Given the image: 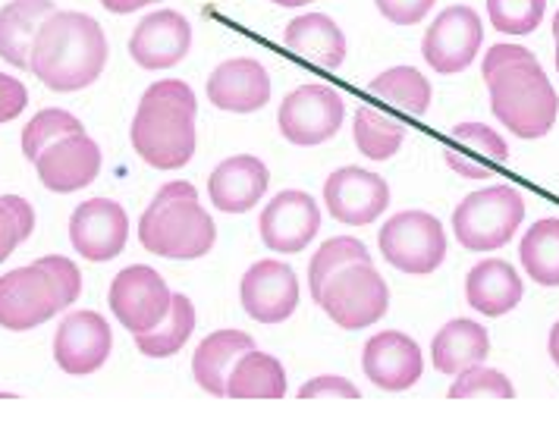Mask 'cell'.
Listing matches in <instances>:
<instances>
[{"mask_svg":"<svg viewBox=\"0 0 559 430\" xmlns=\"http://www.w3.org/2000/svg\"><path fill=\"white\" fill-rule=\"evenodd\" d=\"M239 299L258 324H283L299 304V277L283 261H258L242 277Z\"/></svg>","mask_w":559,"mask_h":430,"instance_id":"e0dca14e","label":"cell"},{"mask_svg":"<svg viewBox=\"0 0 559 430\" xmlns=\"http://www.w3.org/2000/svg\"><path fill=\"white\" fill-rule=\"evenodd\" d=\"M381 254L403 274H433L447 258V232L440 220L425 211H403L393 214L378 236Z\"/></svg>","mask_w":559,"mask_h":430,"instance_id":"ba28073f","label":"cell"},{"mask_svg":"<svg viewBox=\"0 0 559 430\" xmlns=\"http://www.w3.org/2000/svg\"><path fill=\"white\" fill-rule=\"evenodd\" d=\"M358 399V386L353 380L336 378V374H324V378H311L302 383L299 399Z\"/></svg>","mask_w":559,"mask_h":430,"instance_id":"74e56055","label":"cell"},{"mask_svg":"<svg viewBox=\"0 0 559 430\" xmlns=\"http://www.w3.org/2000/svg\"><path fill=\"white\" fill-rule=\"evenodd\" d=\"M550 358L559 365V321L554 324V330H550Z\"/></svg>","mask_w":559,"mask_h":430,"instance_id":"b9f144b4","label":"cell"},{"mask_svg":"<svg viewBox=\"0 0 559 430\" xmlns=\"http://www.w3.org/2000/svg\"><path fill=\"white\" fill-rule=\"evenodd\" d=\"M487 355H490V336L472 318H456V321L443 324L431 343V365L440 374H450V378H456L459 371H465L472 365L487 361Z\"/></svg>","mask_w":559,"mask_h":430,"instance_id":"4316f807","label":"cell"},{"mask_svg":"<svg viewBox=\"0 0 559 430\" xmlns=\"http://www.w3.org/2000/svg\"><path fill=\"white\" fill-rule=\"evenodd\" d=\"M267 179L271 174L258 157L236 154L214 167V174L207 179V195H211V204L224 214H246L267 192Z\"/></svg>","mask_w":559,"mask_h":430,"instance_id":"44dd1931","label":"cell"},{"mask_svg":"<svg viewBox=\"0 0 559 430\" xmlns=\"http://www.w3.org/2000/svg\"><path fill=\"white\" fill-rule=\"evenodd\" d=\"M353 139H356L358 152L365 154L368 160H390L393 154L403 148L406 129H403V123L378 114L374 107H358L356 123H353Z\"/></svg>","mask_w":559,"mask_h":430,"instance_id":"1f68e13d","label":"cell"},{"mask_svg":"<svg viewBox=\"0 0 559 430\" xmlns=\"http://www.w3.org/2000/svg\"><path fill=\"white\" fill-rule=\"evenodd\" d=\"M453 142L459 152H472L475 157H459L453 148H443V160L447 167L465 179H490L500 164L509 160L507 139L497 129L484 127V123H459L453 129Z\"/></svg>","mask_w":559,"mask_h":430,"instance_id":"cb8c5ba5","label":"cell"},{"mask_svg":"<svg viewBox=\"0 0 559 430\" xmlns=\"http://www.w3.org/2000/svg\"><path fill=\"white\" fill-rule=\"evenodd\" d=\"M207 101L227 114H254L271 101V76L252 57L227 60L207 79Z\"/></svg>","mask_w":559,"mask_h":430,"instance_id":"ffe728a7","label":"cell"},{"mask_svg":"<svg viewBox=\"0 0 559 430\" xmlns=\"http://www.w3.org/2000/svg\"><path fill=\"white\" fill-rule=\"evenodd\" d=\"M286 51L311 67L336 70L346 60V35L324 13H302L286 26Z\"/></svg>","mask_w":559,"mask_h":430,"instance_id":"7402d4cb","label":"cell"},{"mask_svg":"<svg viewBox=\"0 0 559 430\" xmlns=\"http://www.w3.org/2000/svg\"><path fill=\"white\" fill-rule=\"evenodd\" d=\"M32 164H35L45 189H51L57 195H70L98 179L102 148L85 132H70V135L51 142Z\"/></svg>","mask_w":559,"mask_h":430,"instance_id":"5bb4252c","label":"cell"},{"mask_svg":"<svg viewBox=\"0 0 559 430\" xmlns=\"http://www.w3.org/2000/svg\"><path fill=\"white\" fill-rule=\"evenodd\" d=\"M368 92L378 101L390 104V107H396L403 114H412V117H425L431 110V82L415 67H393V70H386L378 79H371Z\"/></svg>","mask_w":559,"mask_h":430,"instance_id":"f1b7e54d","label":"cell"},{"mask_svg":"<svg viewBox=\"0 0 559 430\" xmlns=\"http://www.w3.org/2000/svg\"><path fill=\"white\" fill-rule=\"evenodd\" d=\"M26 104H28L26 85H23L20 79L0 73V123L16 120V117L26 110Z\"/></svg>","mask_w":559,"mask_h":430,"instance_id":"ab89813d","label":"cell"},{"mask_svg":"<svg viewBox=\"0 0 559 430\" xmlns=\"http://www.w3.org/2000/svg\"><path fill=\"white\" fill-rule=\"evenodd\" d=\"M254 349V339L242 330H217L204 336L192 355V378L211 396H227V378L239 355Z\"/></svg>","mask_w":559,"mask_h":430,"instance_id":"484cf974","label":"cell"},{"mask_svg":"<svg viewBox=\"0 0 559 430\" xmlns=\"http://www.w3.org/2000/svg\"><path fill=\"white\" fill-rule=\"evenodd\" d=\"M114 349V333L98 311H73L53 333V361L60 371L85 378L95 374Z\"/></svg>","mask_w":559,"mask_h":430,"instance_id":"9a60e30c","label":"cell"},{"mask_svg":"<svg viewBox=\"0 0 559 430\" xmlns=\"http://www.w3.org/2000/svg\"><path fill=\"white\" fill-rule=\"evenodd\" d=\"M324 204L333 220L349 227H368L386 211L390 186L365 167H340L324 182Z\"/></svg>","mask_w":559,"mask_h":430,"instance_id":"7c38bea8","label":"cell"},{"mask_svg":"<svg viewBox=\"0 0 559 430\" xmlns=\"http://www.w3.org/2000/svg\"><path fill=\"white\" fill-rule=\"evenodd\" d=\"M160 0H102V7L107 13H117V16H127V13H139L145 7H154Z\"/></svg>","mask_w":559,"mask_h":430,"instance_id":"60d3db41","label":"cell"},{"mask_svg":"<svg viewBox=\"0 0 559 430\" xmlns=\"http://www.w3.org/2000/svg\"><path fill=\"white\" fill-rule=\"evenodd\" d=\"M544 10H547V0H487L493 28L512 38L532 35L544 20Z\"/></svg>","mask_w":559,"mask_h":430,"instance_id":"d590c367","label":"cell"},{"mask_svg":"<svg viewBox=\"0 0 559 430\" xmlns=\"http://www.w3.org/2000/svg\"><path fill=\"white\" fill-rule=\"evenodd\" d=\"M450 399H512L515 390H512V380L497 371V368H487V365H472L465 371H459L453 386L447 390Z\"/></svg>","mask_w":559,"mask_h":430,"instance_id":"836d02e7","label":"cell"},{"mask_svg":"<svg viewBox=\"0 0 559 430\" xmlns=\"http://www.w3.org/2000/svg\"><path fill=\"white\" fill-rule=\"evenodd\" d=\"M192 48V26L179 10L148 13L129 38V57L142 70H170Z\"/></svg>","mask_w":559,"mask_h":430,"instance_id":"d6986e66","label":"cell"},{"mask_svg":"<svg viewBox=\"0 0 559 430\" xmlns=\"http://www.w3.org/2000/svg\"><path fill=\"white\" fill-rule=\"evenodd\" d=\"M192 330H195V304L189 296L174 292L167 318L148 333H135V346L148 358H170L189 343Z\"/></svg>","mask_w":559,"mask_h":430,"instance_id":"f546056e","label":"cell"},{"mask_svg":"<svg viewBox=\"0 0 559 430\" xmlns=\"http://www.w3.org/2000/svg\"><path fill=\"white\" fill-rule=\"evenodd\" d=\"M361 368L374 386H381L386 393H403L418 383L425 371V358L412 336L400 330H383L365 343Z\"/></svg>","mask_w":559,"mask_h":430,"instance_id":"ac0fdd59","label":"cell"},{"mask_svg":"<svg viewBox=\"0 0 559 430\" xmlns=\"http://www.w3.org/2000/svg\"><path fill=\"white\" fill-rule=\"evenodd\" d=\"M199 98L182 79H164L145 88L132 117L129 142L154 170H179L195 154Z\"/></svg>","mask_w":559,"mask_h":430,"instance_id":"3957f363","label":"cell"},{"mask_svg":"<svg viewBox=\"0 0 559 430\" xmlns=\"http://www.w3.org/2000/svg\"><path fill=\"white\" fill-rule=\"evenodd\" d=\"M554 38H557V70H559V10H557V16H554Z\"/></svg>","mask_w":559,"mask_h":430,"instance_id":"ee69618b","label":"cell"},{"mask_svg":"<svg viewBox=\"0 0 559 430\" xmlns=\"http://www.w3.org/2000/svg\"><path fill=\"white\" fill-rule=\"evenodd\" d=\"M258 229H261V242L271 252L296 254L318 236L321 211H318V202L308 192L286 189V192L274 195L271 204L261 211Z\"/></svg>","mask_w":559,"mask_h":430,"instance_id":"2e32d148","label":"cell"},{"mask_svg":"<svg viewBox=\"0 0 559 430\" xmlns=\"http://www.w3.org/2000/svg\"><path fill=\"white\" fill-rule=\"evenodd\" d=\"M70 132H85V127L79 123L73 114H67L60 107H48V110L35 114L26 123V129H23V154H26L28 160H35L51 142L70 135Z\"/></svg>","mask_w":559,"mask_h":430,"instance_id":"e575fe53","label":"cell"},{"mask_svg":"<svg viewBox=\"0 0 559 430\" xmlns=\"http://www.w3.org/2000/svg\"><path fill=\"white\" fill-rule=\"evenodd\" d=\"M358 261H371V254L365 249V242H358L353 236H336L331 242H324L318 254L311 258V271H308V289H311V299L318 302L321 292H324V283L349 267V264H358Z\"/></svg>","mask_w":559,"mask_h":430,"instance_id":"d6a6232c","label":"cell"},{"mask_svg":"<svg viewBox=\"0 0 559 430\" xmlns=\"http://www.w3.org/2000/svg\"><path fill=\"white\" fill-rule=\"evenodd\" d=\"M53 10H57L53 0H10L0 10V57H3V63H10L16 70H28L32 45Z\"/></svg>","mask_w":559,"mask_h":430,"instance_id":"d4e9b609","label":"cell"},{"mask_svg":"<svg viewBox=\"0 0 559 430\" xmlns=\"http://www.w3.org/2000/svg\"><path fill=\"white\" fill-rule=\"evenodd\" d=\"M318 304L328 311L336 327L361 330L378 324L390 308V289L371 261H358L336 271L328 283Z\"/></svg>","mask_w":559,"mask_h":430,"instance_id":"52a82bcc","label":"cell"},{"mask_svg":"<svg viewBox=\"0 0 559 430\" xmlns=\"http://www.w3.org/2000/svg\"><path fill=\"white\" fill-rule=\"evenodd\" d=\"M277 7H286V10H299V7H306L311 0H274Z\"/></svg>","mask_w":559,"mask_h":430,"instance_id":"7bdbcfd3","label":"cell"},{"mask_svg":"<svg viewBox=\"0 0 559 430\" xmlns=\"http://www.w3.org/2000/svg\"><path fill=\"white\" fill-rule=\"evenodd\" d=\"M229 399H283L286 396V371L274 355L249 349L239 355L227 378Z\"/></svg>","mask_w":559,"mask_h":430,"instance_id":"83f0119b","label":"cell"},{"mask_svg":"<svg viewBox=\"0 0 559 430\" xmlns=\"http://www.w3.org/2000/svg\"><path fill=\"white\" fill-rule=\"evenodd\" d=\"M519 258L525 274L540 283V286H559V220L557 217H544L537 220L522 246H519Z\"/></svg>","mask_w":559,"mask_h":430,"instance_id":"4dcf8cb0","label":"cell"},{"mask_svg":"<svg viewBox=\"0 0 559 430\" xmlns=\"http://www.w3.org/2000/svg\"><path fill=\"white\" fill-rule=\"evenodd\" d=\"M525 217V199L512 186H490L465 195L453 211V232L468 252L503 249Z\"/></svg>","mask_w":559,"mask_h":430,"instance_id":"8992f818","label":"cell"},{"mask_svg":"<svg viewBox=\"0 0 559 430\" xmlns=\"http://www.w3.org/2000/svg\"><path fill=\"white\" fill-rule=\"evenodd\" d=\"M484 41V23L481 16L465 7H447L443 13H437V20L421 38V57L431 63V70L453 76L462 73L475 63V57L481 51Z\"/></svg>","mask_w":559,"mask_h":430,"instance_id":"30bf717a","label":"cell"},{"mask_svg":"<svg viewBox=\"0 0 559 430\" xmlns=\"http://www.w3.org/2000/svg\"><path fill=\"white\" fill-rule=\"evenodd\" d=\"M127 211H123V204L110 202V199H88L79 204L70 217V242L79 258H85L92 264L114 261L127 249Z\"/></svg>","mask_w":559,"mask_h":430,"instance_id":"4fadbf2b","label":"cell"},{"mask_svg":"<svg viewBox=\"0 0 559 430\" xmlns=\"http://www.w3.org/2000/svg\"><path fill=\"white\" fill-rule=\"evenodd\" d=\"M139 239L145 252L170 261H199L214 249V217L199 204L192 182H167L154 195L139 220Z\"/></svg>","mask_w":559,"mask_h":430,"instance_id":"5b68a950","label":"cell"},{"mask_svg":"<svg viewBox=\"0 0 559 430\" xmlns=\"http://www.w3.org/2000/svg\"><path fill=\"white\" fill-rule=\"evenodd\" d=\"M484 82L490 88V110L515 139H544L557 127V88L528 48L493 45L484 57Z\"/></svg>","mask_w":559,"mask_h":430,"instance_id":"6da1fadb","label":"cell"},{"mask_svg":"<svg viewBox=\"0 0 559 430\" xmlns=\"http://www.w3.org/2000/svg\"><path fill=\"white\" fill-rule=\"evenodd\" d=\"M170 299L174 292L167 289L164 277L145 264H132L127 271H120L107 292L114 318L129 333H148L157 327L170 311Z\"/></svg>","mask_w":559,"mask_h":430,"instance_id":"8fae6325","label":"cell"},{"mask_svg":"<svg viewBox=\"0 0 559 430\" xmlns=\"http://www.w3.org/2000/svg\"><path fill=\"white\" fill-rule=\"evenodd\" d=\"M522 292H525V286H522L519 271L509 261H500V258H490V261L475 264L468 271V277H465L468 304L478 314H487V318L509 314L515 304L522 302Z\"/></svg>","mask_w":559,"mask_h":430,"instance_id":"603a6c76","label":"cell"},{"mask_svg":"<svg viewBox=\"0 0 559 430\" xmlns=\"http://www.w3.org/2000/svg\"><path fill=\"white\" fill-rule=\"evenodd\" d=\"M107 53V35L98 20L76 10H53L32 45L28 70L51 92L70 95L98 82Z\"/></svg>","mask_w":559,"mask_h":430,"instance_id":"7a4b0ae2","label":"cell"},{"mask_svg":"<svg viewBox=\"0 0 559 430\" xmlns=\"http://www.w3.org/2000/svg\"><path fill=\"white\" fill-rule=\"evenodd\" d=\"M343 98L331 85H302L293 88L280 104L277 127L280 135L293 145H324L343 127Z\"/></svg>","mask_w":559,"mask_h":430,"instance_id":"9c48e42d","label":"cell"},{"mask_svg":"<svg viewBox=\"0 0 559 430\" xmlns=\"http://www.w3.org/2000/svg\"><path fill=\"white\" fill-rule=\"evenodd\" d=\"M82 292V274L63 254L38 258L35 264L16 267L0 277V327L23 330L48 324L53 314L67 311Z\"/></svg>","mask_w":559,"mask_h":430,"instance_id":"277c9868","label":"cell"},{"mask_svg":"<svg viewBox=\"0 0 559 430\" xmlns=\"http://www.w3.org/2000/svg\"><path fill=\"white\" fill-rule=\"evenodd\" d=\"M35 229V211L20 195H0V264L26 242Z\"/></svg>","mask_w":559,"mask_h":430,"instance_id":"8d00e7d4","label":"cell"},{"mask_svg":"<svg viewBox=\"0 0 559 430\" xmlns=\"http://www.w3.org/2000/svg\"><path fill=\"white\" fill-rule=\"evenodd\" d=\"M433 3L437 0H374V7L381 10L383 20H390L396 26H415V23H421L431 13Z\"/></svg>","mask_w":559,"mask_h":430,"instance_id":"f35d334b","label":"cell"}]
</instances>
